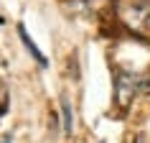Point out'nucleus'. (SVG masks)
Here are the masks:
<instances>
[{
  "mask_svg": "<svg viewBox=\"0 0 150 143\" xmlns=\"http://www.w3.org/2000/svg\"><path fill=\"white\" fill-rule=\"evenodd\" d=\"M18 33H21V41L25 44V49L31 51V56H33V59H36V61L41 64V66H46V64H48V61H46V56L41 54V51H38V46H36V44H33V41L28 39V33H25V26H18Z\"/></svg>",
  "mask_w": 150,
  "mask_h": 143,
  "instance_id": "obj_3",
  "label": "nucleus"
},
{
  "mask_svg": "<svg viewBox=\"0 0 150 143\" xmlns=\"http://www.w3.org/2000/svg\"><path fill=\"white\" fill-rule=\"evenodd\" d=\"M148 87V82L142 79V74H132V72H120L115 79V95H117L120 107H127L130 100L135 95H140L142 89Z\"/></svg>",
  "mask_w": 150,
  "mask_h": 143,
  "instance_id": "obj_2",
  "label": "nucleus"
},
{
  "mask_svg": "<svg viewBox=\"0 0 150 143\" xmlns=\"http://www.w3.org/2000/svg\"><path fill=\"white\" fill-rule=\"evenodd\" d=\"M61 112H64V133L71 135V130H74V118H71V105L66 97H61Z\"/></svg>",
  "mask_w": 150,
  "mask_h": 143,
  "instance_id": "obj_4",
  "label": "nucleus"
},
{
  "mask_svg": "<svg viewBox=\"0 0 150 143\" xmlns=\"http://www.w3.org/2000/svg\"><path fill=\"white\" fill-rule=\"evenodd\" d=\"M117 16L130 31H137V33L150 31V3L148 0H117Z\"/></svg>",
  "mask_w": 150,
  "mask_h": 143,
  "instance_id": "obj_1",
  "label": "nucleus"
}]
</instances>
